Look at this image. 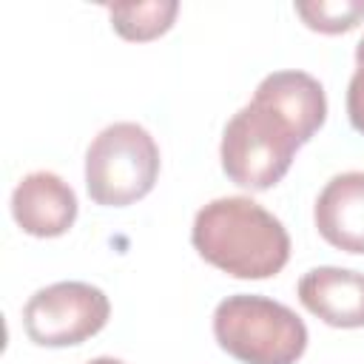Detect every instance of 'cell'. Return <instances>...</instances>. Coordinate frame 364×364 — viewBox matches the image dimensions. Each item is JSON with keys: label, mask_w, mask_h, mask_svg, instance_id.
Returning <instances> with one entry per match:
<instances>
[{"label": "cell", "mask_w": 364, "mask_h": 364, "mask_svg": "<svg viewBox=\"0 0 364 364\" xmlns=\"http://www.w3.org/2000/svg\"><path fill=\"white\" fill-rule=\"evenodd\" d=\"M191 242L208 264L233 279H270L290 259L284 225L250 196H222L199 208Z\"/></svg>", "instance_id": "6da1fadb"}, {"label": "cell", "mask_w": 364, "mask_h": 364, "mask_svg": "<svg viewBox=\"0 0 364 364\" xmlns=\"http://www.w3.org/2000/svg\"><path fill=\"white\" fill-rule=\"evenodd\" d=\"M216 344L242 364H296L307 350L304 321L282 301L236 293L213 310Z\"/></svg>", "instance_id": "7a4b0ae2"}, {"label": "cell", "mask_w": 364, "mask_h": 364, "mask_svg": "<svg viewBox=\"0 0 364 364\" xmlns=\"http://www.w3.org/2000/svg\"><path fill=\"white\" fill-rule=\"evenodd\" d=\"M301 145L304 142L290 122H284L259 100H250L228 119L219 159L225 176L233 185L247 191H267L284 179Z\"/></svg>", "instance_id": "3957f363"}, {"label": "cell", "mask_w": 364, "mask_h": 364, "mask_svg": "<svg viewBox=\"0 0 364 364\" xmlns=\"http://www.w3.org/2000/svg\"><path fill=\"white\" fill-rule=\"evenodd\" d=\"M159 176V145L136 122L102 128L85 151V191L94 205L125 208L148 196Z\"/></svg>", "instance_id": "277c9868"}, {"label": "cell", "mask_w": 364, "mask_h": 364, "mask_svg": "<svg viewBox=\"0 0 364 364\" xmlns=\"http://www.w3.org/2000/svg\"><path fill=\"white\" fill-rule=\"evenodd\" d=\"M108 296L88 282H54L23 304V327L37 347L82 344L108 324Z\"/></svg>", "instance_id": "5b68a950"}, {"label": "cell", "mask_w": 364, "mask_h": 364, "mask_svg": "<svg viewBox=\"0 0 364 364\" xmlns=\"http://www.w3.org/2000/svg\"><path fill=\"white\" fill-rule=\"evenodd\" d=\"M11 216L28 236H63L77 219V193L51 171L26 173L11 193Z\"/></svg>", "instance_id": "8992f818"}, {"label": "cell", "mask_w": 364, "mask_h": 364, "mask_svg": "<svg viewBox=\"0 0 364 364\" xmlns=\"http://www.w3.org/2000/svg\"><path fill=\"white\" fill-rule=\"evenodd\" d=\"M299 301L330 327H364V273L347 267H313L299 279Z\"/></svg>", "instance_id": "52a82bcc"}, {"label": "cell", "mask_w": 364, "mask_h": 364, "mask_svg": "<svg viewBox=\"0 0 364 364\" xmlns=\"http://www.w3.org/2000/svg\"><path fill=\"white\" fill-rule=\"evenodd\" d=\"M313 222L333 247L364 253V171L336 173L316 199Z\"/></svg>", "instance_id": "ba28073f"}, {"label": "cell", "mask_w": 364, "mask_h": 364, "mask_svg": "<svg viewBox=\"0 0 364 364\" xmlns=\"http://www.w3.org/2000/svg\"><path fill=\"white\" fill-rule=\"evenodd\" d=\"M253 100L273 108L284 122H290L301 142H310L313 134L327 119L324 88L307 71H273V74H267L256 85Z\"/></svg>", "instance_id": "9c48e42d"}, {"label": "cell", "mask_w": 364, "mask_h": 364, "mask_svg": "<svg viewBox=\"0 0 364 364\" xmlns=\"http://www.w3.org/2000/svg\"><path fill=\"white\" fill-rule=\"evenodd\" d=\"M179 14L176 0H154V3H117L108 6V17L114 31L128 43H148L165 34Z\"/></svg>", "instance_id": "30bf717a"}, {"label": "cell", "mask_w": 364, "mask_h": 364, "mask_svg": "<svg viewBox=\"0 0 364 364\" xmlns=\"http://www.w3.org/2000/svg\"><path fill=\"white\" fill-rule=\"evenodd\" d=\"M296 14L307 28L321 34H341L364 20V0H316L296 3Z\"/></svg>", "instance_id": "8fae6325"}, {"label": "cell", "mask_w": 364, "mask_h": 364, "mask_svg": "<svg viewBox=\"0 0 364 364\" xmlns=\"http://www.w3.org/2000/svg\"><path fill=\"white\" fill-rule=\"evenodd\" d=\"M347 117L350 125L364 134V57H355V71L347 85Z\"/></svg>", "instance_id": "7c38bea8"}, {"label": "cell", "mask_w": 364, "mask_h": 364, "mask_svg": "<svg viewBox=\"0 0 364 364\" xmlns=\"http://www.w3.org/2000/svg\"><path fill=\"white\" fill-rule=\"evenodd\" d=\"M88 364H125V361H119V358H111V355H100V358H91Z\"/></svg>", "instance_id": "4fadbf2b"}, {"label": "cell", "mask_w": 364, "mask_h": 364, "mask_svg": "<svg viewBox=\"0 0 364 364\" xmlns=\"http://www.w3.org/2000/svg\"><path fill=\"white\" fill-rule=\"evenodd\" d=\"M355 57H364V37H361L358 46H355Z\"/></svg>", "instance_id": "5bb4252c"}]
</instances>
